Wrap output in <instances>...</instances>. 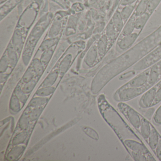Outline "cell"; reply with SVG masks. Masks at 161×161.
Here are the masks:
<instances>
[{
    "label": "cell",
    "instance_id": "14",
    "mask_svg": "<svg viewBox=\"0 0 161 161\" xmlns=\"http://www.w3.org/2000/svg\"><path fill=\"white\" fill-rule=\"evenodd\" d=\"M16 52L14 46L10 45L7 50V56L10 65L13 67L16 65L17 63L18 56Z\"/></svg>",
    "mask_w": 161,
    "mask_h": 161
},
{
    "label": "cell",
    "instance_id": "17",
    "mask_svg": "<svg viewBox=\"0 0 161 161\" xmlns=\"http://www.w3.org/2000/svg\"><path fill=\"white\" fill-rule=\"evenodd\" d=\"M149 18V14L146 13L142 15L139 16L135 20V29L141 30L144 28Z\"/></svg>",
    "mask_w": 161,
    "mask_h": 161
},
{
    "label": "cell",
    "instance_id": "47",
    "mask_svg": "<svg viewBox=\"0 0 161 161\" xmlns=\"http://www.w3.org/2000/svg\"><path fill=\"white\" fill-rule=\"evenodd\" d=\"M158 64V67H159V72H160V80H161V59L160 61H158L157 63H156Z\"/></svg>",
    "mask_w": 161,
    "mask_h": 161
},
{
    "label": "cell",
    "instance_id": "27",
    "mask_svg": "<svg viewBox=\"0 0 161 161\" xmlns=\"http://www.w3.org/2000/svg\"><path fill=\"white\" fill-rule=\"evenodd\" d=\"M28 134L25 131L21 132L19 133L17 135L13 140V143L14 145H19L23 143L26 140Z\"/></svg>",
    "mask_w": 161,
    "mask_h": 161
},
{
    "label": "cell",
    "instance_id": "8",
    "mask_svg": "<svg viewBox=\"0 0 161 161\" xmlns=\"http://www.w3.org/2000/svg\"><path fill=\"white\" fill-rule=\"evenodd\" d=\"M153 125L145 117H142L139 131L138 132L145 141L147 139L152 130Z\"/></svg>",
    "mask_w": 161,
    "mask_h": 161
},
{
    "label": "cell",
    "instance_id": "46",
    "mask_svg": "<svg viewBox=\"0 0 161 161\" xmlns=\"http://www.w3.org/2000/svg\"><path fill=\"white\" fill-rule=\"evenodd\" d=\"M136 1V0H121L120 3L122 6H126L131 5Z\"/></svg>",
    "mask_w": 161,
    "mask_h": 161
},
{
    "label": "cell",
    "instance_id": "35",
    "mask_svg": "<svg viewBox=\"0 0 161 161\" xmlns=\"http://www.w3.org/2000/svg\"><path fill=\"white\" fill-rule=\"evenodd\" d=\"M57 40H58L57 38L47 40L42 44L41 47V50H42V51H46L49 49L52 46H54L56 44Z\"/></svg>",
    "mask_w": 161,
    "mask_h": 161
},
{
    "label": "cell",
    "instance_id": "20",
    "mask_svg": "<svg viewBox=\"0 0 161 161\" xmlns=\"http://www.w3.org/2000/svg\"><path fill=\"white\" fill-rule=\"evenodd\" d=\"M149 0H142L137 5L135 11V15L137 17L142 15L146 13L147 9Z\"/></svg>",
    "mask_w": 161,
    "mask_h": 161
},
{
    "label": "cell",
    "instance_id": "1",
    "mask_svg": "<svg viewBox=\"0 0 161 161\" xmlns=\"http://www.w3.org/2000/svg\"><path fill=\"white\" fill-rule=\"evenodd\" d=\"M101 109L103 117L116 134L121 143L129 139L141 140L119 113L108 103L104 97L103 100Z\"/></svg>",
    "mask_w": 161,
    "mask_h": 161
},
{
    "label": "cell",
    "instance_id": "36",
    "mask_svg": "<svg viewBox=\"0 0 161 161\" xmlns=\"http://www.w3.org/2000/svg\"><path fill=\"white\" fill-rule=\"evenodd\" d=\"M130 155L134 161H148L147 156L145 154L140 153L132 152Z\"/></svg>",
    "mask_w": 161,
    "mask_h": 161
},
{
    "label": "cell",
    "instance_id": "16",
    "mask_svg": "<svg viewBox=\"0 0 161 161\" xmlns=\"http://www.w3.org/2000/svg\"><path fill=\"white\" fill-rule=\"evenodd\" d=\"M112 21L117 31H121L123 29V20L120 14V13L117 11L113 16Z\"/></svg>",
    "mask_w": 161,
    "mask_h": 161
},
{
    "label": "cell",
    "instance_id": "45",
    "mask_svg": "<svg viewBox=\"0 0 161 161\" xmlns=\"http://www.w3.org/2000/svg\"><path fill=\"white\" fill-rule=\"evenodd\" d=\"M155 110H154V109L153 108H149V109H148L147 111H146V113H145V116L146 117V118L148 119H150L153 116L154 114V112H155Z\"/></svg>",
    "mask_w": 161,
    "mask_h": 161
},
{
    "label": "cell",
    "instance_id": "41",
    "mask_svg": "<svg viewBox=\"0 0 161 161\" xmlns=\"http://www.w3.org/2000/svg\"><path fill=\"white\" fill-rule=\"evenodd\" d=\"M153 153L155 154L158 160L161 161V136H160L158 145H157L155 150L153 152Z\"/></svg>",
    "mask_w": 161,
    "mask_h": 161
},
{
    "label": "cell",
    "instance_id": "12",
    "mask_svg": "<svg viewBox=\"0 0 161 161\" xmlns=\"http://www.w3.org/2000/svg\"><path fill=\"white\" fill-rule=\"evenodd\" d=\"M22 1V0H10V1H9L8 2L6 3L5 4H4V5H3V6L1 7V15H2L3 14L5 15L6 13H8L10 10L13 9L17 4H18ZM57 1L58 2H59V3H60V2H61L63 4H64V3L63 2L66 3L63 0H57Z\"/></svg>",
    "mask_w": 161,
    "mask_h": 161
},
{
    "label": "cell",
    "instance_id": "29",
    "mask_svg": "<svg viewBox=\"0 0 161 161\" xmlns=\"http://www.w3.org/2000/svg\"><path fill=\"white\" fill-rule=\"evenodd\" d=\"M53 53V51L52 49H48L45 51L41 56L40 61L44 64H47L49 62Z\"/></svg>",
    "mask_w": 161,
    "mask_h": 161
},
{
    "label": "cell",
    "instance_id": "11",
    "mask_svg": "<svg viewBox=\"0 0 161 161\" xmlns=\"http://www.w3.org/2000/svg\"><path fill=\"white\" fill-rule=\"evenodd\" d=\"M107 36L106 35L103 36L99 40L97 47L99 56L101 58L103 57L107 51Z\"/></svg>",
    "mask_w": 161,
    "mask_h": 161
},
{
    "label": "cell",
    "instance_id": "34",
    "mask_svg": "<svg viewBox=\"0 0 161 161\" xmlns=\"http://www.w3.org/2000/svg\"><path fill=\"white\" fill-rule=\"evenodd\" d=\"M9 64H10L7 55L3 56L0 63V70L1 73L4 72L7 70Z\"/></svg>",
    "mask_w": 161,
    "mask_h": 161
},
{
    "label": "cell",
    "instance_id": "31",
    "mask_svg": "<svg viewBox=\"0 0 161 161\" xmlns=\"http://www.w3.org/2000/svg\"><path fill=\"white\" fill-rule=\"evenodd\" d=\"M117 31L113 21H111L108 24L106 29V36L108 37H113L115 36Z\"/></svg>",
    "mask_w": 161,
    "mask_h": 161
},
{
    "label": "cell",
    "instance_id": "32",
    "mask_svg": "<svg viewBox=\"0 0 161 161\" xmlns=\"http://www.w3.org/2000/svg\"><path fill=\"white\" fill-rule=\"evenodd\" d=\"M36 84V81L34 80H32L29 82L26 83V84L22 88V91L25 94H29V93H31L35 87Z\"/></svg>",
    "mask_w": 161,
    "mask_h": 161
},
{
    "label": "cell",
    "instance_id": "10",
    "mask_svg": "<svg viewBox=\"0 0 161 161\" xmlns=\"http://www.w3.org/2000/svg\"><path fill=\"white\" fill-rule=\"evenodd\" d=\"M98 54V53L97 47L94 46L91 47L85 59V62L86 63V64L88 65L89 66L93 65L97 60Z\"/></svg>",
    "mask_w": 161,
    "mask_h": 161
},
{
    "label": "cell",
    "instance_id": "6",
    "mask_svg": "<svg viewBox=\"0 0 161 161\" xmlns=\"http://www.w3.org/2000/svg\"><path fill=\"white\" fill-rule=\"evenodd\" d=\"M137 33H132L130 34L123 36L118 43L119 49L122 51L127 50L134 44L138 37Z\"/></svg>",
    "mask_w": 161,
    "mask_h": 161
},
{
    "label": "cell",
    "instance_id": "15",
    "mask_svg": "<svg viewBox=\"0 0 161 161\" xmlns=\"http://www.w3.org/2000/svg\"><path fill=\"white\" fill-rule=\"evenodd\" d=\"M13 46L16 51L20 53L22 50V36L19 32L16 31L14 35L13 38Z\"/></svg>",
    "mask_w": 161,
    "mask_h": 161
},
{
    "label": "cell",
    "instance_id": "40",
    "mask_svg": "<svg viewBox=\"0 0 161 161\" xmlns=\"http://www.w3.org/2000/svg\"><path fill=\"white\" fill-rule=\"evenodd\" d=\"M85 132L86 135L89 136L91 138L95 139V140H97L99 138V136L97 133L96 131L94 130L91 128H86V129L84 130Z\"/></svg>",
    "mask_w": 161,
    "mask_h": 161
},
{
    "label": "cell",
    "instance_id": "2",
    "mask_svg": "<svg viewBox=\"0 0 161 161\" xmlns=\"http://www.w3.org/2000/svg\"><path fill=\"white\" fill-rule=\"evenodd\" d=\"M149 88L147 86L142 87H119L114 95V99L118 102H125L143 95Z\"/></svg>",
    "mask_w": 161,
    "mask_h": 161
},
{
    "label": "cell",
    "instance_id": "22",
    "mask_svg": "<svg viewBox=\"0 0 161 161\" xmlns=\"http://www.w3.org/2000/svg\"><path fill=\"white\" fill-rule=\"evenodd\" d=\"M24 148H25L23 146H19L14 148L8 154V159L11 160L17 159L24 151Z\"/></svg>",
    "mask_w": 161,
    "mask_h": 161
},
{
    "label": "cell",
    "instance_id": "21",
    "mask_svg": "<svg viewBox=\"0 0 161 161\" xmlns=\"http://www.w3.org/2000/svg\"><path fill=\"white\" fill-rule=\"evenodd\" d=\"M48 99L46 97H37L33 98L30 102L29 104L32 107H40L45 104L48 101Z\"/></svg>",
    "mask_w": 161,
    "mask_h": 161
},
{
    "label": "cell",
    "instance_id": "33",
    "mask_svg": "<svg viewBox=\"0 0 161 161\" xmlns=\"http://www.w3.org/2000/svg\"><path fill=\"white\" fill-rule=\"evenodd\" d=\"M161 0H149L147 9V11L149 14H151L154 11L161 2Z\"/></svg>",
    "mask_w": 161,
    "mask_h": 161
},
{
    "label": "cell",
    "instance_id": "25",
    "mask_svg": "<svg viewBox=\"0 0 161 161\" xmlns=\"http://www.w3.org/2000/svg\"><path fill=\"white\" fill-rule=\"evenodd\" d=\"M33 68L37 75H41L44 72L43 63L38 59H35L33 62Z\"/></svg>",
    "mask_w": 161,
    "mask_h": 161
},
{
    "label": "cell",
    "instance_id": "37",
    "mask_svg": "<svg viewBox=\"0 0 161 161\" xmlns=\"http://www.w3.org/2000/svg\"><path fill=\"white\" fill-rule=\"evenodd\" d=\"M34 70L32 68L28 69L23 77V80L25 83L31 81L33 79L34 76Z\"/></svg>",
    "mask_w": 161,
    "mask_h": 161
},
{
    "label": "cell",
    "instance_id": "19",
    "mask_svg": "<svg viewBox=\"0 0 161 161\" xmlns=\"http://www.w3.org/2000/svg\"><path fill=\"white\" fill-rule=\"evenodd\" d=\"M58 73H59L57 71H54L51 73L43 82L42 85L43 87L52 86L56 81V79L58 77Z\"/></svg>",
    "mask_w": 161,
    "mask_h": 161
},
{
    "label": "cell",
    "instance_id": "4",
    "mask_svg": "<svg viewBox=\"0 0 161 161\" xmlns=\"http://www.w3.org/2000/svg\"><path fill=\"white\" fill-rule=\"evenodd\" d=\"M149 71L150 67H149L121 86L123 87H132L136 88L148 86V79Z\"/></svg>",
    "mask_w": 161,
    "mask_h": 161
},
{
    "label": "cell",
    "instance_id": "5",
    "mask_svg": "<svg viewBox=\"0 0 161 161\" xmlns=\"http://www.w3.org/2000/svg\"><path fill=\"white\" fill-rule=\"evenodd\" d=\"M158 87L156 84L150 88L142 95L139 101V105L140 107L147 109L153 106Z\"/></svg>",
    "mask_w": 161,
    "mask_h": 161
},
{
    "label": "cell",
    "instance_id": "48",
    "mask_svg": "<svg viewBox=\"0 0 161 161\" xmlns=\"http://www.w3.org/2000/svg\"><path fill=\"white\" fill-rule=\"evenodd\" d=\"M7 77V74H3L2 75V73H1V82H2L4 80H6V78Z\"/></svg>",
    "mask_w": 161,
    "mask_h": 161
},
{
    "label": "cell",
    "instance_id": "43",
    "mask_svg": "<svg viewBox=\"0 0 161 161\" xmlns=\"http://www.w3.org/2000/svg\"><path fill=\"white\" fill-rule=\"evenodd\" d=\"M158 89L156 92V97L153 103V106L161 102V86H158Z\"/></svg>",
    "mask_w": 161,
    "mask_h": 161
},
{
    "label": "cell",
    "instance_id": "28",
    "mask_svg": "<svg viewBox=\"0 0 161 161\" xmlns=\"http://www.w3.org/2000/svg\"><path fill=\"white\" fill-rule=\"evenodd\" d=\"M19 101L18 98L16 95L15 96H13L11 99L10 107L14 112H18L20 111V104H19Z\"/></svg>",
    "mask_w": 161,
    "mask_h": 161
},
{
    "label": "cell",
    "instance_id": "49",
    "mask_svg": "<svg viewBox=\"0 0 161 161\" xmlns=\"http://www.w3.org/2000/svg\"><path fill=\"white\" fill-rule=\"evenodd\" d=\"M156 85H157L158 86H161V80L156 84Z\"/></svg>",
    "mask_w": 161,
    "mask_h": 161
},
{
    "label": "cell",
    "instance_id": "9",
    "mask_svg": "<svg viewBox=\"0 0 161 161\" xmlns=\"http://www.w3.org/2000/svg\"><path fill=\"white\" fill-rule=\"evenodd\" d=\"M161 136L157 130L154 127H153L151 133L149 136L148 138L146 140V142L149 147L150 148L153 152H154L158 145L160 137Z\"/></svg>",
    "mask_w": 161,
    "mask_h": 161
},
{
    "label": "cell",
    "instance_id": "42",
    "mask_svg": "<svg viewBox=\"0 0 161 161\" xmlns=\"http://www.w3.org/2000/svg\"><path fill=\"white\" fill-rule=\"evenodd\" d=\"M60 29V24L58 22H55L50 32V36H56L59 32Z\"/></svg>",
    "mask_w": 161,
    "mask_h": 161
},
{
    "label": "cell",
    "instance_id": "39",
    "mask_svg": "<svg viewBox=\"0 0 161 161\" xmlns=\"http://www.w3.org/2000/svg\"><path fill=\"white\" fill-rule=\"evenodd\" d=\"M25 93L20 89H17L15 91V95L18 98L19 100L22 103L25 104L27 101V97L25 95Z\"/></svg>",
    "mask_w": 161,
    "mask_h": 161
},
{
    "label": "cell",
    "instance_id": "18",
    "mask_svg": "<svg viewBox=\"0 0 161 161\" xmlns=\"http://www.w3.org/2000/svg\"><path fill=\"white\" fill-rule=\"evenodd\" d=\"M71 60V54L67 55L61 62L59 67V73L63 76L68 69Z\"/></svg>",
    "mask_w": 161,
    "mask_h": 161
},
{
    "label": "cell",
    "instance_id": "23",
    "mask_svg": "<svg viewBox=\"0 0 161 161\" xmlns=\"http://www.w3.org/2000/svg\"><path fill=\"white\" fill-rule=\"evenodd\" d=\"M54 90V87L52 86L43 87L36 91V95L39 97H47L52 94Z\"/></svg>",
    "mask_w": 161,
    "mask_h": 161
},
{
    "label": "cell",
    "instance_id": "3",
    "mask_svg": "<svg viewBox=\"0 0 161 161\" xmlns=\"http://www.w3.org/2000/svg\"><path fill=\"white\" fill-rule=\"evenodd\" d=\"M117 107L133 128L138 132L143 116L125 102H119Z\"/></svg>",
    "mask_w": 161,
    "mask_h": 161
},
{
    "label": "cell",
    "instance_id": "30",
    "mask_svg": "<svg viewBox=\"0 0 161 161\" xmlns=\"http://www.w3.org/2000/svg\"><path fill=\"white\" fill-rule=\"evenodd\" d=\"M30 120L29 116L23 115L20 118L19 121V126L20 129L23 131L27 130L29 125Z\"/></svg>",
    "mask_w": 161,
    "mask_h": 161
},
{
    "label": "cell",
    "instance_id": "26",
    "mask_svg": "<svg viewBox=\"0 0 161 161\" xmlns=\"http://www.w3.org/2000/svg\"><path fill=\"white\" fill-rule=\"evenodd\" d=\"M43 111V108L41 107H35L29 114V118L30 121H33L36 120L40 116Z\"/></svg>",
    "mask_w": 161,
    "mask_h": 161
},
{
    "label": "cell",
    "instance_id": "24",
    "mask_svg": "<svg viewBox=\"0 0 161 161\" xmlns=\"http://www.w3.org/2000/svg\"><path fill=\"white\" fill-rule=\"evenodd\" d=\"M134 9V6L133 5H130L125 6V7L122 9V11L120 12V14H121L123 20H125L126 21L128 20V19L130 18L132 13Z\"/></svg>",
    "mask_w": 161,
    "mask_h": 161
},
{
    "label": "cell",
    "instance_id": "44",
    "mask_svg": "<svg viewBox=\"0 0 161 161\" xmlns=\"http://www.w3.org/2000/svg\"><path fill=\"white\" fill-rule=\"evenodd\" d=\"M135 74V71L133 69V70L128 71V72L122 74L119 77V79L120 80H126V79L130 78L131 76H133Z\"/></svg>",
    "mask_w": 161,
    "mask_h": 161
},
{
    "label": "cell",
    "instance_id": "13",
    "mask_svg": "<svg viewBox=\"0 0 161 161\" xmlns=\"http://www.w3.org/2000/svg\"><path fill=\"white\" fill-rule=\"evenodd\" d=\"M135 18L132 16L128 20L122 30V34L123 36L128 35L133 33L134 29H135Z\"/></svg>",
    "mask_w": 161,
    "mask_h": 161
},
{
    "label": "cell",
    "instance_id": "38",
    "mask_svg": "<svg viewBox=\"0 0 161 161\" xmlns=\"http://www.w3.org/2000/svg\"><path fill=\"white\" fill-rule=\"evenodd\" d=\"M153 119L155 124L161 125V105L154 112Z\"/></svg>",
    "mask_w": 161,
    "mask_h": 161
},
{
    "label": "cell",
    "instance_id": "7",
    "mask_svg": "<svg viewBox=\"0 0 161 161\" xmlns=\"http://www.w3.org/2000/svg\"><path fill=\"white\" fill-rule=\"evenodd\" d=\"M160 80V72L157 63L150 67L147 86L149 88L155 85Z\"/></svg>",
    "mask_w": 161,
    "mask_h": 161
}]
</instances>
